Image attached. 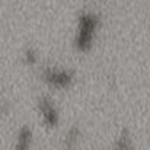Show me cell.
Here are the masks:
<instances>
[{
	"label": "cell",
	"instance_id": "5",
	"mask_svg": "<svg viewBox=\"0 0 150 150\" xmlns=\"http://www.w3.org/2000/svg\"><path fill=\"white\" fill-rule=\"evenodd\" d=\"M80 136H82V131L77 125H71L67 131H66V136L63 139V149L64 150H76L79 146V142H80Z\"/></svg>",
	"mask_w": 150,
	"mask_h": 150
},
{
	"label": "cell",
	"instance_id": "8",
	"mask_svg": "<svg viewBox=\"0 0 150 150\" xmlns=\"http://www.w3.org/2000/svg\"><path fill=\"white\" fill-rule=\"evenodd\" d=\"M0 112H1L3 115H9V114H10V105H9L7 100H4V102L0 103Z\"/></svg>",
	"mask_w": 150,
	"mask_h": 150
},
{
	"label": "cell",
	"instance_id": "4",
	"mask_svg": "<svg viewBox=\"0 0 150 150\" xmlns=\"http://www.w3.org/2000/svg\"><path fill=\"white\" fill-rule=\"evenodd\" d=\"M32 144H34V130L25 124L16 133L13 150H32Z\"/></svg>",
	"mask_w": 150,
	"mask_h": 150
},
{
	"label": "cell",
	"instance_id": "6",
	"mask_svg": "<svg viewBox=\"0 0 150 150\" xmlns=\"http://www.w3.org/2000/svg\"><path fill=\"white\" fill-rule=\"evenodd\" d=\"M115 150H134L133 139L127 130H122L118 139L115 140Z\"/></svg>",
	"mask_w": 150,
	"mask_h": 150
},
{
	"label": "cell",
	"instance_id": "7",
	"mask_svg": "<svg viewBox=\"0 0 150 150\" xmlns=\"http://www.w3.org/2000/svg\"><path fill=\"white\" fill-rule=\"evenodd\" d=\"M22 61H23V64H26L29 67H34L40 63V52L34 47H26L22 51Z\"/></svg>",
	"mask_w": 150,
	"mask_h": 150
},
{
	"label": "cell",
	"instance_id": "3",
	"mask_svg": "<svg viewBox=\"0 0 150 150\" xmlns=\"http://www.w3.org/2000/svg\"><path fill=\"white\" fill-rule=\"evenodd\" d=\"M37 111L40 114L41 121L47 128H57L60 124V111L55 105L54 99L48 95H41L37 99Z\"/></svg>",
	"mask_w": 150,
	"mask_h": 150
},
{
	"label": "cell",
	"instance_id": "2",
	"mask_svg": "<svg viewBox=\"0 0 150 150\" xmlns=\"http://www.w3.org/2000/svg\"><path fill=\"white\" fill-rule=\"evenodd\" d=\"M41 80L51 89L55 91H67L76 83V73L69 67L47 66L41 70Z\"/></svg>",
	"mask_w": 150,
	"mask_h": 150
},
{
	"label": "cell",
	"instance_id": "1",
	"mask_svg": "<svg viewBox=\"0 0 150 150\" xmlns=\"http://www.w3.org/2000/svg\"><path fill=\"white\" fill-rule=\"evenodd\" d=\"M102 26V19L96 12L83 10L76 21V31L73 37V48L80 54L91 52Z\"/></svg>",
	"mask_w": 150,
	"mask_h": 150
}]
</instances>
